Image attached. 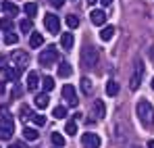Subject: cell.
Returning a JSON list of instances; mask_svg holds the SVG:
<instances>
[{"mask_svg":"<svg viewBox=\"0 0 154 148\" xmlns=\"http://www.w3.org/2000/svg\"><path fill=\"white\" fill-rule=\"evenodd\" d=\"M0 29L2 31H11L13 29V17H2L0 19Z\"/></svg>","mask_w":154,"mask_h":148,"instance_id":"25","label":"cell"},{"mask_svg":"<svg viewBox=\"0 0 154 148\" xmlns=\"http://www.w3.org/2000/svg\"><path fill=\"white\" fill-rule=\"evenodd\" d=\"M152 90H154V77H152Z\"/></svg>","mask_w":154,"mask_h":148,"instance_id":"42","label":"cell"},{"mask_svg":"<svg viewBox=\"0 0 154 148\" xmlns=\"http://www.w3.org/2000/svg\"><path fill=\"white\" fill-rule=\"evenodd\" d=\"M48 104H50L48 94H38V96H35V106H38V109H46Z\"/></svg>","mask_w":154,"mask_h":148,"instance_id":"19","label":"cell"},{"mask_svg":"<svg viewBox=\"0 0 154 148\" xmlns=\"http://www.w3.org/2000/svg\"><path fill=\"white\" fill-rule=\"evenodd\" d=\"M65 134H69V136H75L77 134V121L73 119V121H67V125H65Z\"/></svg>","mask_w":154,"mask_h":148,"instance_id":"27","label":"cell"},{"mask_svg":"<svg viewBox=\"0 0 154 148\" xmlns=\"http://www.w3.org/2000/svg\"><path fill=\"white\" fill-rule=\"evenodd\" d=\"M38 61H40L42 67H50V65H54V63L58 61V50L54 48V46H46V50L40 52Z\"/></svg>","mask_w":154,"mask_h":148,"instance_id":"4","label":"cell"},{"mask_svg":"<svg viewBox=\"0 0 154 148\" xmlns=\"http://www.w3.org/2000/svg\"><path fill=\"white\" fill-rule=\"evenodd\" d=\"M112 36H115V27H112V25L102 27V31H100V40H102V42H108Z\"/></svg>","mask_w":154,"mask_h":148,"instance_id":"18","label":"cell"},{"mask_svg":"<svg viewBox=\"0 0 154 148\" xmlns=\"http://www.w3.org/2000/svg\"><path fill=\"white\" fill-rule=\"evenodd\" d=\"M98 65V50L92 48V46H85L81 50V67L85 69H94Z\"/></svg>","mask_w":154,"mask_h":148,"instance_id":"2","label":"cell"},{"mask_svg":"<svg viewBox=\"0 0 154 148\" xmlns=\"http://www.w3.org/2000/svg\"><path fill=\"white\" fill-rule=\"evenodd\" d=\"M21 71H23V67H8V69H4V77L8 79V81H15L19 75H21Z\"/></svg>","mask_w":154,"mask_h":148,"instance_id":"13","label":"cell"},{"mask_svg":"<svg viewBox=\"0 0 154 148\" xmlns=\"http://www.w3.org/2000/svg\"><path fill=\"white\" fill-rule=\"evenodd\" d=\"M73 42H75L73 33H60V46H63L65 50H71V48H73Z\"/></svg>","mask_w":154,"mask_h":148,"instance_id":"15","label":"cell"},{"mask_svg":"<svg viewBox=\"0 0 154 148\" xmlns=\"http://www.w3.org/2000/svg\"><path fill=\"white\" fill-rule=\"evenodd\" d=\"M4 42H6L8 46H11V44H17V42H19V36H17V33H13V31H6Z\"/></svg>","mask_w":154,"mask_h":148,"instance_id":"30","label":"cell"},{"mask_svg":"<svg viewBox=\"0 0 154 148\" xmlns=\"http://www.w3.org/2000/svg\"><path fill=\"white\" fill-rule=\"evenodd\" d=\"M63 96L65 100L71 104V106H75L77 104V94H75V88L71 86V83H67V86H63Z\"/></svg>","mask_w":154,"mask_h":148,"instance_id":"9","label":"cell"},{"mask_svg":"<svg viewBox=\"0 0 154 148\" xmlns=\"http://www.w3.org/2000/svg\"><path fill=\"white\" fill-rule=\"evenodd\" d=\"M42 86H44V90H46V92H50L52 88H54V79H52L50 75H46V77H44V81H42Z\"/></svg>","mask_w":154,"mask_h":148,"instance_id":"31","label":"cell"},{"mask_svg":"<svg viewBox=\"0 0 154 148\" xmlns=\"http://www.w3.org/2000/svg\"><path fill=\"white\" fill-rule=\"evenodd\" d=\"M92 115L96 119H104L106 117V106H104L102 100H94V106H92Z\"/></svg>","mask_w":154,"mask_h":148,"instance_id":"11","label":"cell"},{"mask_svg":"<svg viewBox=\"0 0 154 148\" xmlns=\"http://www.w3.org/2000/svg\"><path fill=\"white\" fill-rule=\"evenodd\" d=\"M4 63H6V58H4V56H0V71H4V69H6V67H4Z\"/></svg>","mask_w":154,"mask_h":148,"instance_id":"36","label":"cell"},{"mask_svg":"<svg viewBox=\"0 0 154 148\" xmlns=\"http://www.w3.org/2000/svg\"><path fill=\"white\" fill-rule=\"evenodd\" d=\"M8 148H21V146L19 144H13V146H8Z\"/></svg>","mask_w":154,"mask_h":148,"instance_id":"40","label":"cell"},{"mask_svg":"<svg viewBox=\"0 0 154 148\" xmlns=\"http://www.w3.org/2000/svg\"><path fill=\"white\" fill-rule=\"evenodd\" d=\"M50 4L54 6V8H60V6L65 4V0H50Z\"/></svg>","mask_w":154,"mask_h":148,"instance_id":"35","label":"cell"},{"mask_svg":"<svg viewBox=\"0 0 154 148\" xmlns=\"http://www.w3.org/2000/svg\"><path fill=\"white\" fill-rule=\"evenodd\" d=\"M4 92V81H0V94Z\"/></svg>","mask_w":154,"mask_h":148,"instance_id":"39","label":"cell"},{"mask_svg":"<svg viewBox=\"0 0 154 148\" xmlns=\"http://www.w3.org/2000/svg\"><path fill=\"white\" fill-rule=\"evenodd\" d=\"M100 2H102V6H110L112 4V0H100Z\"/></svg>","mask_w":154,"mask_h":148,"instance_id":"37","label":"cell"},{"mask_svg":"<svg viewBox=\"0 0 154 148\" xmlns=\"http://www.w3.org/2000/svg\"><path fill=\"white\" fill-rule=\"evenodd\" d=\"M131 148H142V146H131Z\"/></svg>","mask_w":154,"mask_h":148,"instance_id":"43","label":"cell"},{"mask_svg":"<svg viewBox=\"0 0 154 148\" xmlns=\"http://www.w3.org/2000/svg\"><path fill=\"white\" fill-rule=\"evenodd\" d=\"M2 11L8 15V17H17L19 15V6L15 2H2Z\"/></svg>","mask_w":154,"mask_h":148,"instance_id":"14","label":"cell"},{"mask_svg":"<svg viewBox=\"0 0 154 148\" xmlns=\"http://www.w3.org/2000/svg\"><path fill=\"white\" fill-rule=\"evenodd\" d=\"M79 88H81V92H83L85 96H92V92H94V86H92V81H90L88 77H81Z\"/></svg>","mask_w":154,"mask_h":148,"instance_id":"16","label":"cell"},{"mask_svg":"<svg viewBox=\"0 0 154 148\" xmlns=\"http://www.w3.org/2000/svg\"><path fill=\"white\" fill-rule=\"evenodd\" d=\"M135 113L140 117V123L144 127H152L154 125V106L148 100H140L137 106H135Z\"/></svg>","mask_w":154,"mask_h":148,"instance_id":"1","label":"cell"},{"mask_svg":"<svg viewBox=\"0 0 154 148\" xmlns=\"http://www.w3.org/2000/svg\"><path fill=\"white\" fill-rule=\"evenodd\" d=\"M23 138L29 140V142H35V140H38V129H33V127H25V129H23Z\"/></svg>","mask_w":154,"mask_h":148,"instance_id":"23","label":"cell"},{"mask_svg":"<svg viewBox=\"0 0 154 148\" xmlns=\"http://www.w3.org/2000/svg\"><path fill=\"white\" fill-rule=\"evenodd\" d=\"M19 29H21L23 33H27V31H31V29H33V21H31V19H23V21L19 23Z\"/></svg>","mask_w":154,"mask_h":148,"instance_id":"28","label":"cell"},{"mask_svg":"<svg viewBox=\"0 0 154 148\" xmlns=\"http://www.w3.org/2000/svg\"><path fill=\"white\" fill-rule=\"evenodd\" d=\"M44 25H46V29H48L50 33H58V31H60V19H58L56 15H52V13L44 15Z\"/></svg>","mask_w":154,"mask_h":148,"instance_id":"6","label":"cell"},{"mask_svg":"<svg viewBox=\"0 0 154 148\" xmlns=\"http://www.w3.org/2000/svg\"><path fill=\"white\" fill-rule=\"evenodd\" d=\"M21 92H23V88H21V86H15V88H13V92H11V98H19V96H21Z\"/></svg>","mask_w":154,"mask_h":148,"instance_id":"34","label":"cell"},{"mask_svg":"<svg viewBox=\"0 0 154 148\" xmlns=\"http://www.w3.org/2000/svg\"><path fill=\"white\" fill-rule=\"evenodd\" d=\"M106 94L108 96H117L119 94V83L117 81H108L106 83Z\"/></svg>","mask_w":154,"mask_h":148,"instance_id":"26","label":"cell"},{"mask_svg":"<svg viewBox=\"0 0 154 148\" xmlns=\"http://www.w3.org/2000/svg\"><path fill=\"white\" fill-rule=\"evenodd\" d=\"M88 2H90V4H96V2H98V0H88Z\"/></svg>","mask_w":154,"mask_h":148,"instance_id":"41","label":"cell"},{"mask_svg":"<svg viewBox=\"0 0 154 148\" xmlns=\"http://www.w3.org/2000/svg\"><path fill=\"white\" fill-rule=\"evenodd\" d=\"M11 61H13L17 67H25L27 61H29V56H27L25 50H15V52L11 54Z\"/></svg>","mask_w":154,"mask_h":148,"instance_id":"8","label":"cell"},{"mask_svg":"<svg viewBox=\"0 0 154 148\" xmlns=\"http://www.w3.org/2000/svg\"><path fill=\"white\" fill-rule=\"evenodd\" d=\"M65 23L69 25L71 29H75V27H79V17H75V15H67V19H65Z\"/></svg>","mask_w":154,"mask_h":148,"instance_id":"29","label":"cell"},{"mask_svg":"<svg viewBox=\"0 0 154 148\" xmlns=\"http://www.w3.org/2000/svg\"><path fill=\"white\" fill-rule=\"evenodd\" d=\"M71 73H73L71 65H69V63H60V67H58V77H71Z\"/></svg>","mask_w":154,"mask_h":148,"instance_id":"22","label":"cell"},{"mask_svg":"<svg viewBox=\"0 0 154 148\" xmlns=\"http://www.w3.org/2000/svg\"><path fill=\"white\" fill-rule=\"evenodd\" d=\"M13 131H15L13 117H0V140H11Z\"/></svg>","mask_w":154,"mask_h":148,"instance_id":"5","label":"cell"},{"mask_svg":"<svg viewBox=\"0 0 154 148\" xmlns=\"http://www.w3.org/2000/svg\"><path fill=\"white\" fill-rule=\"evenodd\" d=\"M38 86H40V77H38V73H35V71H29V73H27V90H29V92H35Z\"/></svg>","mask_w":154,"mask_h":148,"instance_id":"12","label":"cell"},{"mask_svg":"<svg viewBox=\"0 0 154 148\" xmlns=\"http://www.w3.org/2000/svg\"><path fill=\"white\" fill-rule=\"evenodd\" d=\"M148 148H154V140H148Z\"/></svg>","mask_w":154,"mask_h":148,"instance_id":"38","label":"cell"},{"mask_svg":"<svg viewBox=\"0 0 154 148\" xmlns=\"http://www.w3.org/2000/svg\"><path fill=\"white\" fill-rule=\"evenodd\" d=\"M142 77H144V63H142V58H135V63H133V71H131V77H129V88H131L133 92L140 88Z\"/></svg>","mask_w":154,"mask_h":148,"instance_id":"3","label":"cell"},{"mask_svg":"<svg viewBox=\"0 0 154 148\" xmlns=\"http://www.w3.org/2000/svg\"><path fill=\"white\" fill-rule=\"evenodd\" d=\"M23 13H25L27 17H35V13H38V4H35V2H25Z\"/></svg>","mask_w":154,"mask_h":148,"instance_id":"21","label":"cell"},{"mask_svg":"<svg viewBox=\"0 0 154 148\" xmlns=\"http://www.w3.org/2000/svg\"><path fill=\"white\" fill-rule=\"evenodd\" d=\"M44 44V36L42 33H31V38H29V46L31 48H40Z\"/></svg>","mask_w":154,"mask_h":148,"instance_id":"17","label":"cell"},{"mask_svg":"<svg viewBox=\"0 0 154 148\" xmlns=\"http://www.w3.org/2000/svg\"><path fill=\"white\" fill-rule=\"evenodd\" d=\"M31 121H33L35 125H40V127H42V125L46 123V117H44V115H31Z\"/></svg>","mask_w":154,"mask_h":148,"instance_id":"32","label":"cell"},{"mask_svg":"<svg viewBox=\"0 0 154 148\" xmlns=\"http://www.w3.org/2000/svg\"><path fill=\"white\" fill-rule=\"evenodd\" d=\"M52 117H56V119H65V117H67V106H63V104L54 106V111H52Z\"/></svg>","mask_w":154,"mask_h":148,"instance_id":"24","label":"cell"},{"mask_svg":"<svg viewBox=\"0 0 154 148\" xmlns=\"http://www.w3.org/2000/svg\"><path fill=\"white\" fill-rule=\"evenodd\" d=\"M75 2H77V0H75Z\"/></svg>","mask_w":154,"mask_h":148,"instance_id":"44","label":"cell"},{"mask_svg":"<svg viewBox=\"0 0 154 148\" xmlns=\"http://www.w3.org/2000/svg\"><path fill=\"white\" fill-rule=\"evenodd\" d=\"M50 140H52V144H54L56 148H63V146H65V136H63V134H58V131H54V134H52Z\"/></svg>","mask_w":154,"mask_h":148,"instance_id":"20","label":"cell"},{"mask_svg":"<svg viewBox=\"0 0 154 148\" xmlns=\"http://www.w3.org/2000/svg\"><path fill=\"white\" fill-rule=\"evenodd\" d=\"M100 136L98 134H83L81 136V146L83 148H100Z\"/></svg>","mask_w":154,"mask_h":148,"instance_id":"7","label":"cell"},{"mask_svg":"<svg viewBox=\"0 0 154 148\" xmlns=\"http://www.w3.org/2000/svg\"><path fill=\"white\" fill-rule=\"evenodd\" d=\"M21 119H31V109L29 106H21Z\"/></svg>","mask_w":154,"mask_h":148,"instance_id":"33","label":"cell"},{"mask_svg":"<svg viewBox=\"0 0 154 148\" xmlns=\"http://www.w3.org/2000/svg\"><path fill=\"white\" fill-rule=\"evenodd\" d=\"M90 21L94 25H104L106 23V13H104L102 8H94V11L90 13Z\"/></svg>","mask_w":154,"mask_h":148,"instance_id":"10","label":"cell"}]
</instances>
